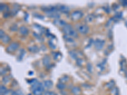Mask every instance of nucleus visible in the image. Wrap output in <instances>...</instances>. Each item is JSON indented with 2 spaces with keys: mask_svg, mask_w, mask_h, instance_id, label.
I'll use <instances>...</instances> for the list:
<instances>
[{
  "mask_svg": "<svg viewBox=\"0 0 127 95\" xmlns=\"http://www.w3.org/2000/svg\"><path fill=\"white\" fill-rule=\"evenodd\" d=\"M114 85H115V82L114 81H111L108 83H107L106 87L109 89H113L114 88Z\"/></svg>",
  "mask_w": 127,
  "mask_h": 95,
  "instance_id": "obj_18",
  "label": "nucleus"
},
{
  "mask_svg": "<svg viewBox=\"0 0 127 95\" xmlns=\"http://www.w3.org/2000/svg\"><path fill=\"white\" fill-rule=\"evenodd\" d=\"M69 80V78L67 76H63L60 79V82H62V83L65 84L66 82H68V81Z\"/></svg>",
  "mask_w": 127,
  "mask_h": 95,
  "instance_id": "obj_22",
  "label": "nucleus"
},
{
  "mask_svg": "<svg viewBox=\"0 0 127 95\" xmlns=\"http://www.w3.org/2000/svg\"><path fill=\"white\" fill-rule=\"evenodd\" d=\"M11 15V13L9 12H6L3 13V17L4 18H8Z\"/></svg>",
  "mask_w": 127,
  "mask_h": 95,
  "instance_id": "obj_34",
  "label": "nucleus"
},
{
  "mask_svg": "<svg viewBox=\"0 0 127 95\" xmlns=\"http://www.w3.org/2000/svg\"><path fill=\"white\" fill-rule=\"evenodd\" d=\"M32 95L31 94H29V95Z\"/></svg>",
  "mask_w": 127,
  "mask_h": 95,
  "instance_id": "obj_41",
  "label": "nucleus"
},
{
  "mask_svg": "<svg viewBox=\"0 0 127 95\" xmlns=\"http://www.w3.org/2000/svg\"><path fill=\"white\" fill-rule=\"evenodd\" d=\"M52 54L54 56V58L55 60H59L62 58V54L60 52H52Z\"/></svg>",
  "mask_w": 127,
  "mask_h": 95,
  "instance_id": "obj_12",
  "label": "nucleus"
},
{
  "mask_svg": "<svg viewBox=\"0 0 127 95\" xmlns=\"http://www.w3.org/2000/svg\"><path fill=\"white\" fill-rule=\"evenodd\" d=\"M122 4L124 6H127V1H122Z\"/></svg>",
  "mask_w": 127,
  "mask_h": 95,
  "instance_id": "obj_38",
  "label": "nucleus"
},
{
  "mask_svg": "<svg viewBox=\"0 0 127 95\" xmlns=\"http://www.w3.org/2000/svg\"><path fill=\"white\" fill-rule=\"evenodd\" d=\"M112 93L114 94V95H119V90L117 88L114 87L113 89H112Z\"/></svg>",
  "mask_w": 127,
  "mask_h": 95,
  "instance_id": "obj_31",
  "label": "nucleus"
},
{
  "mask_svg": "<svg viewBox=\"0 0 127 95\" xmlns=\"http://www.w3.org/2000/svg\"><path fill=\"white\" fill-rule=\"evenodd\" d=\"M48 45H49L50 48L51 49H55V48H56V46H55V45H54V43H53V42H52L51 40L49 42H48Z\"/></svg>",
  "mask_w": 127,
  "mask_h": 95,
  "instance_id": "obj_28",
  "label": "nucleus"
},
{
  "mask_svg": "<svg viewBox=\"0 0 127 95\" xmlns=\"http://www.w3.org/2000/svg\"><path fill=\"white\" fill-rule=\"evenodd\" d=\"M43 85L45 88H48V89H50L53 86V82L50 80H47V81H44Z\"/></svg>",
  "mask_w": 127,
  "mask_h": 95,
  "instance_id": "obj_13",
  "label": "nucleus"
},
{
  "mask_svg": "<svg viewBox=\"0 0 127 95\" xmlns=\"http://www.w3.org/2000/svg\"><path fill=\"white\" fill-rule=\"evenodd\" d=\"M71 19L74 21H77V20H79V19H81L83 16V13L81 11H79V10H76L75 12H73L71 15Z\"/></svg>",
  "mask_w": 127,
  "mask_h": 95,
  "instance_id": "obj_3",
  "label": "nucleus"
},
{
  "mask_svg": "<svg viewBox=\"0 0 127 95\" xmlns=\"http://www.w3.org/2000/svg\"><path fill=\"white\" fill-rule=\"evenodd\" d=\"M57 87L58 89H60V90H62V89H64L66 88V85H65V84L62 83V82H59V83L57 84Z\"/></svg>",
  "mask_w": 127,
  "mask_h": 95,
  "instance_id": "obj_23",
  "label": "nucleus"
},
{
  "mask_svg": "<svg viewBox=\"0 0 127 95\" xmlns=\"http://www.w3.org/2000/svg\"><path fill=\"white\" fill-rule=\"evenodd\" d=\"M69 53L70 56H71L72 58L75 60L78 59V55H77V53L75 51H69Z\"/></svg>",
  "mask_w": 127,
  "mask_h": 95,
  "instance_id": "obj_24",
  "label": "nucleus"
},
{
  "mask_svg": "<svg viewBox=\"0 0 127 95\" xmlns=\"http://www.w3.org/2000/svg\"><path fill=\"white\" fill-rule=\"evenodd\" d=\"M0 92H1V95H4L8 92V90L6 87L1 85V87H0Z\"/></svg>",
  "mask_w": 127,
  "mask_h": 95,
  "instance_id": "obj_19",
  "label": "nucleus"
},
{
  "mask_svg": "<svg viewBox=\"0 0 127 95\" xmlns=\"http://www.w3.org/2000/svg\"><path fill=\"white\" fill-rule=\"evenodd\" d=\"M94 18H95V17H94V15L89 14L85 17V21L87 22H91L94 20Z\"/></svg>",
  "mask_w": 127,
  "mask_h": 95,
  "instance_id": "obj_17",
  "label": "nucleus"
},
{
  "mask_svg": "<svg viewBox=\"0 0 127 95\" xmlns=\"http://www.w3.org/2000/svg\"><path fill=\"white\" fill-rule=\"evenodd\" d=\"M28 49L32 53H37L39 51V48L37 46H32L28 48Z\"/></svg>",
  "mask_w": 127,
  "mask_h": 95,
  "instance_id": "obj_15",
  "label": "nucleus"
},
{
  "mask_svg": "<svg viewBox=\"0 0 127 95\" xmlns=\"http://www.w3.org/2000/svg\"><path fill=\"white\" fill-rule=\"evenodd\" d=\"M72 29H72L71 25L67 24L63 27V32H64L65 35H67V36H69L70 32L72 31Z\"/></svg>",
  "mask_w": 127,
  "mask_h": 95,
  "instance_id": "obj_6",
  "label": "nucleus"
},
{
  "mask_svg": "<svg viewBox=\"0 0 127 95\" xmlns=\"http://www.w3.org/2000/svg\"><path fill=\"white\" fill-rule=\"evenodd\" d=\"M83 60L81 59V58H78L76 60V64L78 66H81L83 65Z\"/></svg>",
  "mask_w": 127,
  "mask_h": 95,
  "instance_id": "obj_30",
  "label": "nucleus"
},
{
  "mask_svg": "<svg viewBox=\"0 0 127 95\" xmlns=\"http://www.w3.org/2000/svg\"><path fill=\"white\" fill-rule=\"evenodd\" d=\"M55 93L54 92H52V91H47L46 92L44 93V95H54Z\"/></svg>",
  "mask_w": 127,
  "mask_h": 95,
  "instance_id": "obj_37",
  "label": "nucleus"
},
{
  "mask_svg": "<svg viewBox=\"0 0 127 95\" xmlns=\"http://www.w3.org/2000/svg\"><path fill=\"white\" fill-rule=\"evenodd\" d=\"M1 41L3 42L4 44H8L11 41V38H10V36H8V35H5L2 39H1Z\"/></svg>",
  "mask_w": 127,
  "mask_h": 95,
  "instance_id": "obj_14",
  "label": "nucleus"
},
{
  "mask_svg": "<svg viewBox=\"0 0 127 95\" xmlns=\"http://www.w3.org/2000/svg\"><path fill=\"white\" fill-rule=\"evenodd\" d=\"M10 81V77L9 76H4L3 77V79H2V82H3V84H8Z\"/></svg>",
  "mask_w": 127,
  "mask_h": 95,
  "instance_id": "obj_26",
  "label": "nucleus"
},
{
  "mask_svg": "<svg viewBox=\"0 0 127 95\" xmlns=\"http://www.w3.org/2000/svg\"><path fill=\"white\" fill-rule=\"evenodd\" d=\"M125 75H126V77H127V72H125Z\"/></svg>",
  "mask_w": 127,
  "mask_h": 95,
  "instance_id": "obj_39",
  "label": "nucleus"
},
{
  "mask_svg": "<svg viewBox=\"0 0 127 95\" xmlns=\"http://www.w3.org/2000/svg\"><path fill=\"white\" fill-rule=\"evenodd\" d=\"M43 84L37 81L32 85L31 89L33 95H43L45 88H44Z\"/></svg>",
  "mask_w": 127,
  "mask_h": 95,
  "instance_id": "obj_1",
  "label": "nucleus"
},
{
  "mask_svg": "<svg viewBox=\"0 0 127 95\" xmlns=\"http://www.w3.org/2000/svg\"><path fill=\"white\" fill-rule=\"evenodd\" d=\"M71 93L73 94L74 95H78L80 93H81V89L79 87H73L71 89Z\"/></svg>",
  "mask_w": 127,
  "mask_h": 95,
  "instance_id": "obj_11",
  "label": "nucleus"
},
{
  "mask_svg": "<svg viewBox=\"0 0 127 95\" xmlns=\"http://www.w3.org/2000/svg\"><path fill=\"white\" fill-rule=\"evenodd\" d=\"M58 8H59V11L63 12V13H66L69 12V7L67 6H65V5H61V6H58Z\"/></svg>",
  "mask_w": 127,
  "mask_h": 95,
  "instance_id": "obj_9",
  "label": "nucleus"
},
{
  "mask_svg": "<svg viewBox=\"0 0 127 95\" xmlns=\"http://www.w3.org/2000/svg\"><path fill=\"white\" fill-rule=\"evenodd\" d=\"M19 31H20V34L23 35V36H26V35H28L29 34V30L25 26H21L19 28Z\"/></svg>",
  "mask_w": 127,
  "mask_h": 95,
  "instance_id": "obj_8",
  "label": "nucleus"
},
{
  "mask_svg": "<svg viewBox=\"0 0 127 95\" xmlns=\"http://www.w3.org/2000/svg\"><path fill=\"white\" fill-rule=\"evenodd\" d=\"M121 17H122V13H121V12H119V13H117L115 15L114 19H116V20H119V19H121Z\"/></svg>",
  "mask_w": 127,
  "mask_h": 95,
  "instance_id": "obj_29",
  "label": "nucleus"
},
{
  "mask_svg": "<svg viewBox=\"0 0 127 95\" xmlns=\"http://www.w3.org/2000/svg\"><path fill=\"white\" fill-rule=\"evenodd\" d=\"M94 44L95 49H97V50H101L104 48V45H105V41L100 39H97L96 40L94 41Z\"/></svg>",
  "mask_w": 127,
  "mask_h": 95,
  "instance_id": "obj_2",
  "label": "nucleus"
},
{
  "mask_svg": "<svg viewBox=\"0 0 127 95\" xmlns=\"http://www.w3.org/2000/svg\"><path fill=\"white\" fill-rule=\"evenodd\" d=\"M11 31H17L18 30V26L17 24H13L12 25L10 28Z\"/></svg>",
  "mask_w": 127,
  "mask_h": 95,
  "instance_id": "obj_27",
  "label": "nucleus"
},
{
  "mask_svg": "<svg viewBox=\"0 0 127 95\" xmlns=\"http://www.w3.org/2000/svg\"><path fill=\"white\" fill-rule=\"evenodd\" d=\"M64 39L67 42H70V43H72V42H74V40L73 39H72V37H71V36H67V35H64Z\"/></svg>",
  "mask_w": 127,
  "mask_h": 95,
  "instance_id": "obj_25",
  "label": "nucleus"
},
{
  "mask_svg": "<svg viewBox=\"0 0 127 95\" xmlns=\"http://www.w3.org/2000/svg\"><path fill=\"white\" fill-rule=\"evenodd\" d=\"M0 10H1V12H3L4 13L6 12H8V6L6 4H4V3L2 4L1 3V6H0Z\"/></svg>",
  "mask_w": 127,
  "mask_h": 95,
  "instance_id": "obj_16",
  "label": "nucleus"
},
{
  "mask_svg": "<svg viewBox=\"0 0 127 95\" xmlns=\"http://www.w3.org/2000/svg\"><path fill=\"white\" fill-rule=\"evenodd\" d=\"M54 24L57 26H59V27H64L65 25L67 24L66 22H65V20H60V19H56L54 20Z\"/></svg>",
  "mask_w": 127,
  "mask_h": 95,
  "instance_id": "obj_7",
  "label": "nucleus"
},
{
  "mask_svg": "<svg viewBox=\"0 0 127 95\" xmlns=\"http://www.w3.org/2000/svg\"><path fill=\"white\" fill-rule=\"evenodd\" d=\"M92 65L91 63H88L87 64V70H88V72H92Z\"/></svg>",
  "mask_w": 127,
  "mask_h": 95,
  "instance_id": "obj_33",
  "label": "nucleus"
},
{
  "mask_svg": "<svg viewBox=\"0 0 127 95\" xmlns=\"http://www.w3.org/2000/svg\"><path fill=\"white\" fill-rule=\"evenodd\" d=\"M19 44L16 42H13L9 45V46L6 48V51L8 53H13L15 51L19 48Z\"/></svg>",
  "mask_w": 127,
  "mask_h": 95,
  "instance_id": "obj_4",
  "label": "nucleus"
},
{
  "mask_svg": "<svg viewBox=\"0 0 127 95\" xmlns=\"http://www.w3.org/2000/svg\"><path fill=\"white\" fill-rule=\"evenodd\" d=\"M33 16L36 18H38V19H44V16L41 15L40 14H38V13H33Z\"/></svg>",
  "mask_w": 127,
  "mask_h": 95,
  "instance_id": "obj_32",
  "label": "nucleus"
},
{
  "mask_svg": "<svg viewBox=\"0 0 127 95\" xmlns=\"http://www.w3.org/2000/svg\"><path fill=\"white\" fill-rule=\"evenodd\" d=\"M43 64L46 67L49 66L50 64V58L48 56H45L43 58Z\"/></svg>",
  "mask_w": 127,
  "mask_h": 95,
  "instance_id": "obj_10",
  "label": "nucleus"
},
{
  "mask_svg": "<svg viewBox=\"0 0 127 95\" xmlns=\"http://www.w3.org/2000/svg\"><path fill=\"white\" fill-rule=\"evenodd\" d=\"M54 95H57V94H56V93H54Z\"/></svg>",
  "mask_w": 127,
  "mask_h": 95,
  "instance_id": "obj_40",
  "label": "nucleus"
},
{
  "mask_svg": "<svg viewBox=\"0 0 127 95\" xmlns=\"http://www.w3.org/2000/svg\"><path fill=\"white\" fill-rule=\"evenodd\" d=\"M5 35L6 34H5V33H4V30H2V29H1V30H0V38H1V39H2V38H3V37L5 36Z\"/></svg>",
  "mask_w": 127,
  "mask_h": 95,
  "instance_id": "obj_36",
  "label": "nucleus"
},
{
  "mask_svg": "<svg viewBox=\"0 0 127 95\" xmlns=\"http://www.w3.org/2000/svg\"><path fill=\"white\" fill-rule=\"evenodd\" d=\"M25 53H26V51H25V50L24 49H20V55L18 56V60H19V61H21L22 60V59L23 58L24 56Z\"/></svg>",
  "mask_w": 127,
  "mask_h": 95,
  "instance_id": "obj_20",
  "label": "nucleus"
},
{
  "mask_svg": "<svg viewBox=\"0 0 127 95\" xmlns=\"http://www.w3.org/2000/svg\"><path fill=\"white\" fill-rule=\"evenodd\" d=\"M6 72H7V71H6L5 69L4 68H1V75H4V74H6Z\"/></svg>",
  "mask_w": 127,
  "mask_h": 95,
  "instance_id": "obj_35",
  "label": "nucleus"
},
{
  "mask_svg": "<svg viewBox=\"0 0 127 95\" xmlns=\"http://www.w3.org/2000/svg\"><path fill=\"white\" fill-rule=\"evenodd\" d=\"M78 31L81 34H87L89 31V27L87 25H81L78 28Z\"/></svg>",
  "mask_w": 127,
  "mask_h": 95,
  "instance_id": "obj_5",
  "label": "nucleus"
},
{
  "mask_svg": "<svg viewBox=\"0 0 127 95\" xmlns=\"http://www.w3.org/2000/svg\"><path fill=\"white\" fill-rule=\"evenodd\" d=\"M120 65H121V70H123V71H126L127 69V62L125 60L121 61L120 62Z\"/></svg>",
  "mask_w": 127,
  "mask_h": 95,
  "instance_id": "obj_21",
  "label": "nucleus"
}]
</instances>
